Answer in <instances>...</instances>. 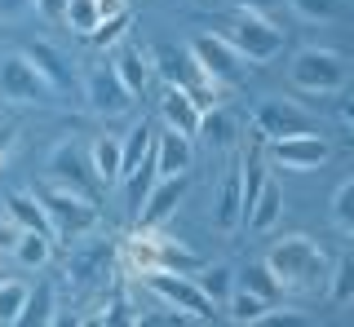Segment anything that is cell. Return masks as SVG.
<instances>
[{
  "label": "cell",
  "instance_id": "34",
  "mask_svg": "<svg viewBox=\"0 0 354 327\" xmlns=\"http://www.w3.org/2000/svg\"><path fill=\"white\" fill-rule=\"evenodd\" d=\"M102 323H142V314H133L129 297H124V292H115V297H111V310L102 314Z\"/></svg>",
  "mask_w": 354,
  "mask_h": 327
},
{
  "label": "cell",
  "instance_id": "15",
  "mask_svg": "<svg viewBox=\"0 0 354 327\" xmlns=\"http://www.w3.org/2000/svg\"><path fill=\"white\" fill-rule=\"evenodd\" d=\"M191 164H195V137H186V133L164 124V133L155 137V168H160V177L191 172Z\"/></svg>",
  "mask_w": 354,
  "mask_h": 327
},
{
  "label": "cell",
  "instance_id": "11",
  "mask_svg": "<svg viewBox=\"0 0 354 327\" xmlns=\"http://www.w3.org/2000/svg\"><path fill=\"white\" fill-rule=\"evenodd\" d=\"M84 97H88V111H97V115H124L138 93L120 80L115 62H111V67H93L84 75Z\"/></svg>",
  "mask_w": 354,
  "mask_h": 327
},
{
  "label": "cell",
  "instance_id": "4",
  "mask_svg": "<svg viewBox=\"0 0 354 327\" xmlns=\"http://www.w3.org/2000/svg\"><path fill=\"white\" fill-rule=\"evenodd\" d=\"M40 199H44V208H49L53 235L66 239V244L88 235V230H97V204L88 199V190H62V186H49V181H44Z\"/></svg>",
  "mask_w": 354,
  "mask_h": 327
},
{
  "label": "cell",
  "instance_id": "32",
  "mask_svg": "<svg viewBox=\"0 0 354 327\" xmlns=\"http://www.w3.org/2000/svg\"><path fill=\"white\" fill-rule=\"evenodd\" d=\"M27 53H31V62H36V67H40V71L49 75V80L58 84V89H62V84H66V71H62V58H58V53H53L49 45H31Z\"/></svg>",
  "mask_w": 354,
  "mask_h": 327
},
{
  "label": "cell",
  "instance_id": "13",
  "mask_svg": "<svg viewBox=\"0 0 354 327\" xmlns=\"http://www.w3.org/2000/svg\"><path fill=\"white\" fill-rule=\"evenodd\" d=\"M155 62H160V71H164V80L169 84H177V89H191L195 97H204L213 84H208V75L199 71V62H195V53H191V45L186 49H173V45H160L151 53Z\"/></svg>",
  "mask_w": 354,
  "mask_h": 327
},
{
  "label": "cell",
  "instance_id": "38",
  "mask_svg": "<svg viewBox=\"0 0 354 327\" xmlns=\"http://www.w3.org/2000/svg\"><path fill=\"white\" fill-rule=\"evenodd\" d=\"M97 9H102V23H106V18L129 14V0H97Z\"/></svg>",
  "mask_w": 354,
  "mask_h": 327
},
{
  "label": "cell",
  "instance_id": "23",
  "mask_svg": "<svg viewBox=\"0 0 354 327\" xmlns=\"http://www.w3.org/2000/svg\"><path fill=\"white\" fill-rule=\"evenodd\" d=\"M115 71H120V80H124L133 93H142L147 80H151V58L142 49H120L115 53Z\"/></svg>",
  "mask_w": 354,
  "mask_h": 327
},
{
  "label": "cell",
  "instance_id": "35",
  "mask_svg": "<svg viewBox=\"0 0 354 327\" xmlns=\"http://www.w3.org/2000/svg\"><path fill=\"white\" fill-rule=\"evenodd\" d=\"M14 141H18V128H14V124H0V168H5V159H9V150H14Z\"/></svg>",
  "mask_w": 354,
  "mask_h": 327
},
{
  "label": "cell",
  "instance_id": "30",
  "mask_svg": "<svg viewBox=\"0 0 354 327\" xmlns=\"http://www.w3.org/2000/svg\"><path fill=\"white\" fill-rule=\"evenodd\" d=\"M332 226L354 239V177H346L337 190H332Z\"/></svg>",
  "mask_w": 354,
  "mask_h": 327
},
{
  "label": "cell",
  "instance_id": "7",
  "mask_svg": "<svg viewBox=\"0 0 354 327\" xmlns=\"http://www.w3.org/2000/svg\"><path fill=\"white\" fill-rule=\"evenodd\" d=\"M142 283H147V288H151L164 305H169V310H182V314H191V319H213V310H217V301L195 283V275L155 270V275H142Z\"/></svg>",
  "mask_w": 354,
  "mask_h": 327
},
{
  "label": "cell",
  "instance_id": "14",
  "mask_svg": "<svg viewBox=\"0 0 354 327\" xmlns=\"http://www.w3.org/2000/svg\"><path fill=\"white\" fill-rule=\"evenodd\" d=\"M160 115L164 124L177 128V133L186 137H199V124H204V106H199V97L191 89H177V84H169L160 97Z\"/></svg>",
  "mask_w": 354,
  "mask_h": 327
},
{
  "label": "cell",
  "instance_id": "26",
  "mask_svg": "<svg viewBox=\"0 0 354 327\" xmlns=\"http://www.w3.org/2000/svg\"><path fill=\"white\" fill-rule=\"evenodd\" d=\"M328 301L332 305H350L354 301V252L332 261V275H328Z\"/></svg>",
  "mask_w": 354,
  "mask_h": 327
},
{
  "label": "cell",
  "instance_id": "20",
  "mask_svg": "<svg viewBox=\"0 0 354 327\" xmlns=\"http://www.w3.org/2000/svg\"><path fill=\"white\" fill-rule=\"evenodd\" d=\"M88 155H93V172H97V181H124V141L120 137H97L93 146H88Z\"/></svg>",
  "mask_w": 354,
  "mask_h": 327
},
{
  "label": "cell",
  "instance_id": "1",
  "mask_svg": "<svg viewBox=\"0 0 354 327\" xmlns=\"http://www.w3.org/2000/svg\"><path fill=\"white\" fill-rule=\"evenodd\" d=\"M266 261H270V270L279 275L283 292H315L319 283H328V275H332L328 252L310 235H288V239H279Z\"/></svg>",
  "mask_w": 354,
  "mask_h": 327
},
{
  "label": "cell",
  "instance_id": "21",
  "mask_svg": "<svg viewBox=\"0 0 354 327\" xmlns=\"http://www.w3.org/2000/svg\"><path fill=\"white\" fill-rule=\"evenodd\" d=\"M49 257H53V235L18 230V239H14V261H18L22 270H40V266H49Z\"/></svg>",
  "mask_w": 354,
  "mask_h": 327
},
{
  "label": "cell",
  "instance_id": "3",
  "mask_svg": "<svg viewBox=\"0 0 354 327\" xmlns=\"http://www.w3.org/2000/svg\"><path fill=\"white\" fill-rule=\"evenodd\" d=\"M53 93H58V84L31 62V53H5V58H0V97H5V102L44 106Z\"/></svg>",
  "mask_w": 354,
  "mask_h": 327
},
{
  "label": "cell",
  "instance_id": "2",
  "mask_svg": "<svg viewBox=\"0 0 354 327\" xmlns=\"http://www.w3.org/2000/svg\"><path fill=\"white\" fill-rule=\"evenodd\" d=\"M350 80V67L346 58H341L337 49H324V45H306L292 53V62H288V84H292L297 93H341Z\"/></svg>",
  "mask_w": 354,
  "mask_h": 327
},
{
  "label": "cell",
  "instance_id": "37",
  "mask_svg": "<svg viewBox=\"0 0 354 327\" xmlns=\"http://www.w3.org/2000/svg\"><path fill=\"white\" fill-rule=\"evenodd\" d=\"M235 9H252V14H270V9H279L283 0H230Z\"/></svg>",
  "mask_w": 354,
  "mask_h": 327
},
{
  "label": "cell",
  "instance_id": "5",
  "mask_svg": "<svg viewBox=\"0 0 354 327\" xmlns=\"http://www.w3.org/2000/svg\"><path fill=\"white\" fill-rule=\"evenodd\" d=\"M191 53L199 62V71L208 75V84L213 89H235L243 80V71H248V58L235 49V40L230 36H213V31H199L191 40Z\"/></svg>",
  "mask_w": 354,
  "mask_h": 327
},
{
  "label": "cell",
  "instance_id": "28",
  "mask_svg": "<svg viewBox=\"0 0 354 327\" xmlns=\"http://www.w3.org/2000/svg\"><path fill=\"white\" fill-rule=\"evenodd\" d=\"M27 297H31V288H27V283H18V279H5V283H0V327L22 323Z\"/></svg>",
  "mask_w": 354,
  "mask_h": 327
},
{
  "label": "cell",
  "instance_id": "18",
  "mask_svg": "<svg viewBox=\"0 0 354 327\" xmlns=\"http://www.w3.org/2000/svg\"><path fill=\"white\" fill-rule=\"evenodd\" d=\"M279 217H283V186H279V181H266L261 195H257V204H252V212L243 217V226L257 230V235H266V230L279 226Z\"/></svg>",
  "mask_w": 354,
  "mask_h": 327
},
{
  "label": "cell",
  "instance_id": "22",
  "mask_svg": "<svg viewBox=\"0 0 354 327\" xmlns=\"http://www.w3.org/2000/svg\"><path fill=\"white\" fill-rule=\"evenodd\" d=\"M195 283H199V288H204L217 305H226V301H230V292L239 288V275H235L230 266H208V261H204V270L195 275Z\"/></svg>",
  "mask_w": 354,
  "mask_h": 327
},
{
  "label": "cell",
  "instance_id": "24",
  "mask_svg": "<svg viewBox=\"0 0 354 327\" xmlns=\"http://www.w3.org/2000/svg\"><path fill=\"white\" fill-rule=\"evenodd\" d=\"M199 137H204L213 150H226L230 141H235V115H230V111H221V106H213V111H204Z\"/></svg>",
  "mask_w": 354,
  "mask_h": 327
},
{
  "label": "cell",
  "instance_id": "36",
  "mask_svg": "<svg viewBox=\"0 0 354 327\" xmlns=\"http://www.w3.org/2000/svg\"><path fill=\"white\" fill-rule=\"evenodd\" d=\"M31 5H36L44 18H66V5H71V0H31Z\"/></svg>",
  "mask_w": 354,
  "mask_h": 327
},
{
  "label": "cell",
  "instance_id": "29",
  "mask_svg": "<svg viewBox=\"0 0 354 327\" xmlns=\"http://www.w3.org/2000/svg\"><path fill=\"white\" fill-rule=\"evenodd\" d=\"M66 27L75 31V36H93L97 27H102V9H97V0H71V5H66V18H62Z\"/></svg>",
  "mask_w": 354,
  "mask_h": 327
},
{
  "label": "cell",
  "instance_id": "19",
  "mask_svg": "<svg viewBox=\"0 0 354 327\" xmlns=\"http://www.w3.org/2000/svg\"><path fill=\"white\" fill-rule=\"evenodd\" d=\"M274 305H279V301L261 297V292L235 288V292H230V301H226V310H230V323H270L274 319Z\"/></svg>",
  "mask_w": 354,
  "mask_h": 327
},
{
  "label": "cell",
  "instance_id": "6",
  "mask_svg": "<svg viewBox=\"0 0 354 327\" xmlns=\"http://www.w3.org/2000/svg\"><path fill=\"white\" fill-rule=\"evenodd\" d=\"M230 40L252 67H266L283 53V27L274 23L270 14H252V9H239L235 23H230Z\"/></svg>",
  "mask_w": 354,
  "mask_h": 327
},
{
  "label": "cell",
  "instance_id": "10",
  "mask_svg": "<svg viewBox=\"0 0 354 327\" xmlns=\"http://www.w3.org/2000/svg\"><path fill=\"white\" fill-rule=\"evenodd\" d=\"M252 128H257L261 141H274V137L310 133V128H315V119H310L306 106L288 102V97H261L257 111H252Z\"/></svg>",
  "mask_w": 354,
  "mask_h": 327
},
{
  "label": "cell",
  "instance_id": "8",
  "mask_svg": "<svg viewBox=\"0 0 354 327\" xmlns=\"http://www.w3.org/2000/svg\"><path fill=\"white\" fill-rule=\"evenodd\" d=\"M44 181H49V186H62V190H88L97 181L93 155H88L75 137H62L58 146L49 150V159H44Z\"/></svg>",
  "mask_w": 354,
  "mask_h": 327
},
{
  "label": "cell",
  "instance_id": "42",
  "mask_svg": "<svg viewBox=\"0 0 354 327\" xmlns=\"http://www.w3.org/2000/svg\"><path fill=\"white\" fill-rule=\"evenodd\" d=\"M0 283H5V270H0Z\"/></svg>",
  "mask_w": 354,
  "mask_h": 327
},
{
  "label": "cell",
  "instance_id": "17",
  "mask_svg": "<svg viewBox=\"0 0 354 327\" xmlns=\"http://www.w3.org/2000/svg\"><path fill=\"white\" fill-rule=\"evenodd\" d=\"M9 221L18 230H40V235H53V221H49V208H44L40 195H9ZM58 239V235H53Z\"/></svg>",
  "mask_w": 354,
  "mask_h": 327
},
{
  "label": "cell",
  "instance_id": "25",
  "mask_svg": "<svg viewBox=\"0 0 354 327\" xmlns=\"http://www.w3.org/2000/svg\"><path fill=\"white\" fill-rule=\"evenodd\" d=\"M239 288L261 292V297H270V301L283 297V283H279V275L270 270V261H252L248 270H239Z\"/></svg>",
  "mask_w": 354,
  "mask_h": 327
},
{
  "label": "cell",
  "instance_id": "39",
  "mask_svg": "<svg viewBox=\"0 0 354 327\" xmlns=\"http://www.w3.org/2000/svg\"><path fill=\"white\" fill-rule=\"evenodd\" d=\"M31 0H0V18H14V14H22Z\"/></svg>",
  "mask_w": 354,
  "mask_h": 327
},
{
  "label": "cell",
  "instance_id": "40",
  "mask_svg": "<svg viewBox=\"0 0 354 327\" xmlns=\"http://www.w3.org/2000/svg\"><path fill=\"white\" fill-rule=\"evenodd\" d=\"M341 124L354 133V97H346V102H341Z\"/></svg>",
  "mask_w": 354,
  "mask_h": 327
},
{
  "label": "cell",
  "instance_id": "27",
  "mask_svg": "<svg viewBox=\"0 0 354 327\" xmlns=\"http://www.w3.org/2000/svg\"><path fill=\"white\" fill-rule=\"evenodd\" d=\"M53 310H58L53 283H40V288H31L27 310H22V327H44V323H53Z\"/></svg>",
  "mask_w": 354,
  "mask_h": 327
},
{
  "label": "cell",
  "instance_id": "12",
  "mask_svg": "<svg viewBox=\"0 0 354 327\" xmlns=\"http://www.w3.org/2000/svg\"><path fill=\"white\" fill-rule=\"evenodd\" d=\"M182 195H186V172H177V177H155L151 195L138 208V230H160V226L177 212Z\"/></svg>",
  "mask_w": 354,
  "mask_h": 327
},
{
  "label": "cell",
  "instance_id": "41",
  "mask_svg": "<svg viewBox=\"0 0 354 327\" xmlns=\"http://www.w3.org/2000/svg\"><path fill=\"white\" fill-rule=\"evenodd\" d=\"M14 230H9V226H0V252H14Z\"/></svg>",
  "mask_w": 354,
  "mask_h": 327
},
{
  "label": "cell",
  "instance_id": "16",
  "mask_svg": "<svg viewBox=\"0 0 354 327\" xmlns=\"http://www.w3.org/2000/svg\"><path fill=\"white\" fill-rule=\"evenodd\" d=\"M213 221H217V230H235V226H243V164H235V168L226 172V181H221Z\"/></svg>",
  "mask_w": 354,
  "mask_h": 327
},
{
  "label": "cell",
  "instance_id": "33",
  "mask_svg": "<svg viewBox=\"0 0 354 327\" xmlns=\"http://www.w3.org/2000/svg\"><path fill=\"white\" fill-rule=\"evenodd\" d=\"M124 31H129V14H120V18H106V23L97 27L88 40H93L97 49H111V45H120V40H124Z\"/></svg>",
  "mask_w": 354,
  "mask_h": 327
},
{
  "label": "cell",
  "instance_id": "31",
  "mask_svg": "<svg viewBox=\"0 0 354 327\" xmlns=\"http://www.w3.org/2000/svg\"><path fill=\"white\" fill-rule=\"evenodd\" d=\"M306 23H332V18L346 14V0H288Z\"/></svg>",
  "mask_w": 354,
  "mask_h": 327
},
{
  "label": "cell",
  "instance_id": "9",
  "mask_svg": "<svg viewBox=\"0 0 354 327\" xmlns=\"http://www.w3.org/2000/svg\"><path fill=\"white\" fill-rule=\"evenodd\" d=\"M266 146H270V159L288 172H315L332 159V141L324 133H315V128L310 133H292V137H274Z\"/></svg>",
  "mask_w": 354,
  "mask_h": 327
}]
</instances>
